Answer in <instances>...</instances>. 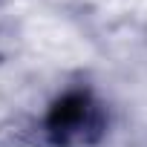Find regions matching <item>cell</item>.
<instances>
[{"instance_id":"1","label":"cell","mask_w":147,"mask_h":147,"mask_svg":"<svg viewBox=\"0 0 147 147\" xmlns=\"http://www.w3.org/2000/svg\"><path fill=\"white\" fill-rule=\"evenodd\" d=\"M104 130H107V113L87 90H72V92L61 95L46 115L49 138L55 144H66V147L95 144V141H101Z\"/></svg>"}]
</instances>
